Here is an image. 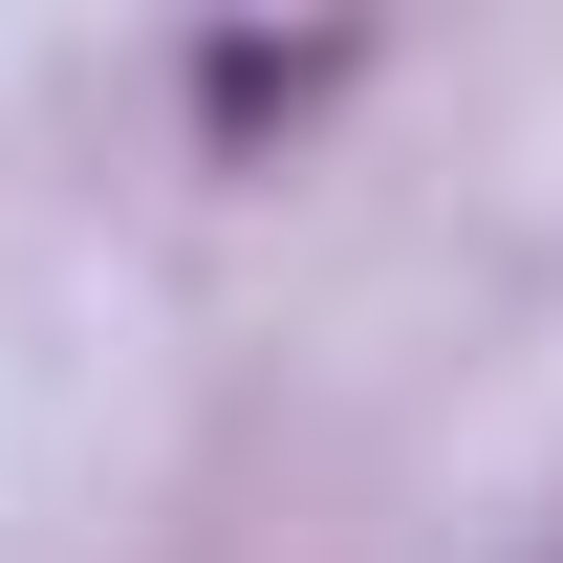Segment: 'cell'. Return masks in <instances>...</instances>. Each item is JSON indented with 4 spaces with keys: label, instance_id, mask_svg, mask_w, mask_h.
<instances>
[{
    "label": "cell",
    "instance_id": "obj_1",
    "mask_svg": "<svg viewBox=\"0 0 563 563\" xmlns=\"http://www.w3.org/2000/svg\"><path fill=\"white\" fill-rule=\"evenodd\" d=\"M325 87H347V44H196V109H217L239 152H261V131H303Z\"/></svg>",
    "mask_w": 563,
    "mask_h": 563
}]
</instances>
